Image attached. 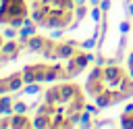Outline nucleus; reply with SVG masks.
<instances>
[{"mask_svg":"<svg viewBox=\"0 0 133 129\" xmlns=\"http://www.w3.org/2000/svg\"><path fill=\"white\" fill-rule=\"evenodd\" d=\"M100 8H102V10H108V8H110V0H102V2H100Z\"/></svg>","mask_w":133,"mask_h":129,"instance_id":"dca6fc26","label":"nucleus"},{"mask_svg":"<svg viewBox=\"0 0 133 129\" xmlns=\"http://www.w3.org/2000/svg\"><path fill=\"white\" fill-rule=\"evenodd\" d=\"M89 119H91V112H87V110H85V112L81 114L79 125H81V127H91V121H89Z\"/></svg>","mask_w":133,"mask_h":129,"instance_id":"ddd939ff","label":"nucleus"},{"mask_svg":"<svg viewBox=\"0 0 133 129\" xmlns=\"http://www.w3.org/2000/svg\"><path fill=\"white\" fill-rule=\"evenodd\" d=\"M31 19L44 29H69L77 19L75 0H31Z\"/></svg>","mask_w":133,"mask_h":129,"instance_id":"7ed1b4c3","label":"nucleus"},{"mask_svg":"<svg viewBox=\"0 0 133 129\" xmlns=\"http://www.w3.org/2000/svg\"><path fill=\"white\" fill-rule=\"evenodd\" d=\"M10 127H15V129H31L33 127V119H29L27 112H12L10 114Z\"/></svg>","mask_w":133,"mask_h":129,"instance_id":"9d476101","label":"nucleus"},{"mask_svg":"<svg viewBox=\"0 0 133 129\" xmlns=\"http://www.w3.org/2000/svg\"><path fill=\"white\" fill-rule=\"evenodd\" d=\"M87 92L73 79L56 81L42 92V100L33 114V127L37 129H71L79 125L85 112Z\"/></svg>","mask_w":133,"mask_h":129,"instance_id":"f257e3e1","label":"nucleus"},{"mask_svg":"<svg viewBox=\"0 0 133 129\" xmlns=\"http://www.w3.org/2000/svg\"><path fill=\"white\" fill-rule=\"evenodd\" d=\"M77 2V6H81V4H85V0H75Z\"/></svg>","mask_w":133,"mask_h":129,"instance_id":"6ab92c4d","label":"nucleus"},{"mask_svg":"<svg viewBox=\"0 0 133 129\" xmlns=\"http://www.w3.org/2000/svg\"><path fill=\"white\" fill-rule=\"evenodd\" d=\"M87 96L100 106L108 108L133 98V77L129 71L121 69L114 62L94 67L83 83Z\"/></svg>","mask_w":133,"mask_h":129,"instance_id":"f03ea898","label":"nucleus"},{"mask_svg":"<svg viewBox=\"0 0 133 129\" xmlns=\"http://www.w3.org/2000/svg\"><path fill=\"white\" fill-rule=\"evenodd\" d=\"M29 2H31V0H29Z\"/></svg>","mask_w":133,"mask_h":129,"instance_id":"aec40b11","label":"nucleus"},{"mask_svg":"<svg viewBox=\"0 0 133 129\" xmlns=\"http://www.w3.org/2000/svg\"><path fill=\"white\" fill-rule=\"evenodd\" d=\"M118 123H121V127H125V129H133V104H127V106H125V110H123L121 117H118Z\"/></svg>","mask_w":133,"mask_h":129,"instance_id":"9b49d317","label":"nucleus"},{"mask_svg":"<svg viewBox=\"0 0 133 129\" xmlns=\"http://www.w3.org/2000/svg\"><path fill=\"white\" fill-rule=\"evenodd\" d=\"M81 46L73 40H60V37H44L39 56H44L46 60H66L71 58Z\"/></svg>","mask_w":133,"mask_h":129,"instance_id":"423d86ee","label":"nucleus"},{"mask_svg":"<svg viewBox=\"0 0 133 129\" xmlns=\"http://www.w3.org/2000/svg\"><path fill=\"white\" fill-rule=\"evenodd\" d=\"M23 85H25L23 69H21V71H12V73H8V75H2V77H0V96L10 94V92H19Z\"/></svg>","mask_w":133,"mask_h":129,"instance_id":"6e6552de","label":"nucleus"},{"mask_svg":"<svg viewBox=\"0 0 133 129\" xmlns=\"http://www.w3.org/2000/svg\"><path fill=\"white\" fill-rule=\"evenodd\" d=\"M125 10H127V15H133V4L131 2H125Z\"/></svg>","mask_w":133,"mask_h":129,"instance_id":"f3484780","label":"nucleus"},{"mask_svg":"<svg viewBox=\"0 0 133 129\" xmlns=\"http://www.w3.org/2000/svg\"><path fill=\"white\" fill-rule=\"evenodd\" d=\"M15 100L12 98H8L6 94L4 96H0V114H12L15 112Z\"/></svg>","mask_w":133,"mask_h":129,"instance_id":"f8f14e48","label":"nucleus"},{"mask_svg":"<svg viewBox=\"0 0 133 129\" xmlns=\"http://www.w3.org/2000/svg\"><path fill=\"white\" fill-rule=\"evenodd\" d=\"M129 29H131V23H129V21H123V23H121V31H123V33H127Z\"/></svg>","mask_w":133,"mask_h":129,"instance_id":"2eb2a0df","label":"nucleus"},{"mask_svg":"<svg viewBox=\"0 0 133 129\" xmlns=\"http://www.w3.org/2000/svg\"><path fill=\"white\" fill-rule=\"evenodd\" d=\"M127 71L131 73V77H133V52L127 56Z\"/></svg>","mask_w":133,"mask_h":129,"instance_id":"4468645a","label":"nucleus"},{"mask_svg":"<svg viewBox=\"0 0 133 129\" xmlns=\"http://www.w3.org/2000/svg\"><path fill=\"white\" fill-rule=\"evenodd\" d=\"M4 33H0V50H2V44H4V37H2ZM0 69H2V64H0Z\"/></svg>","mask_w":133,"mask_h":129,"instance_id":"a211bd4d","label":"nucleus"},{"mask_svg":"<svg viewBox=\"0 0 133 129\" xmlns=\"http://www.w3.org/2000/svg\"><path fill=\"white\" fill-rule=\"evenodd\" d=\"M31 17L29 0H0V25H10L15 29L23 27V23Z\"/></svg>","mask_w":133,"mask_h":129,"instance_id":"39448f33","label":"nucleus"},{"mask_svg":"<svg viewBox=\"0 0 133 129\" xmlns=\"http://www.w3.org/2000/svg\"><path fill=\"white\" fill-rule=\"evenodd\" d=\"M25 46L21 44V42H15V40H8V42H4L2 44V50H0V64L4 67V64H8V62H12V60H19L21 58V50H23Z\"/></svg>","mask_w":133,"mask_h":129,"instance_id":"1a4fd4ad","label":"nucleus"},{"mask_svg":"<svg viewBox=\"0 0 133 129\" xmlns=\"http://www.w3.org/2000/svg\"><path fill=\"white\" fill-rule=\"evenodd\" d=\"M23 79L27 83H56L69 79L66 75V62L48 60V62H31L23 67Z\"/></svg>","mask_w":133,"mask_h":129,"instance_id":"20e7f679","label":"nucleus"},{"mask_svg":"<svg viewBox=\"0 0 133 129\" xmlns=\"http://www.w3.org/2000/svg\"><path fill=\"white\" fill-rule=\"evenodd\" d=\"M96 60V56L91 52H83V48H79L71 58H66V75L69 79H75L77 75L83 73V69H87V64Z\"/></svg>","mask_w":133,"mask_h":129,"instance_id":"0eeeda50","label":"nucleus"}]
</instances>
